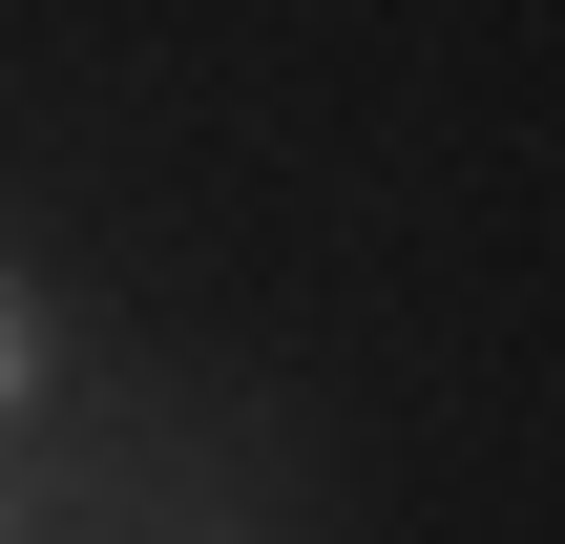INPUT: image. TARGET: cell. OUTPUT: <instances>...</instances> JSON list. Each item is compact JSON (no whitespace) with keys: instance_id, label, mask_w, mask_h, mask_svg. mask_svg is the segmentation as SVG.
Listing matches in <instances>:
<instances>
[{"instance_id":"obj_2","label":"cell","mask_w":565,"mask_h":544,"mask_svg":"<svg viewBox=\"0 0 565 544\" xmlns=\"http://www.w3.org/2000/svg\"><path fill=\"white\" fill-rule=\"evenodd\" d=\"M0 544H42V482H21V461H0Z\"/></svg>"},{"instance_id":"obj_1","label":"cell","mask_w":565,"mask_h":544,"mask_svg":"<svg viewBox=\"0 0 565 544\" xmlns=\"http://www.w3.org/2000/svg\"><path fill=\"white\" fill-rule=\"evenodd\" d=\"M42 377H63V335H42V273H21V252H0V440H21V419H42Z\"/></svg>"}]
</instances>
